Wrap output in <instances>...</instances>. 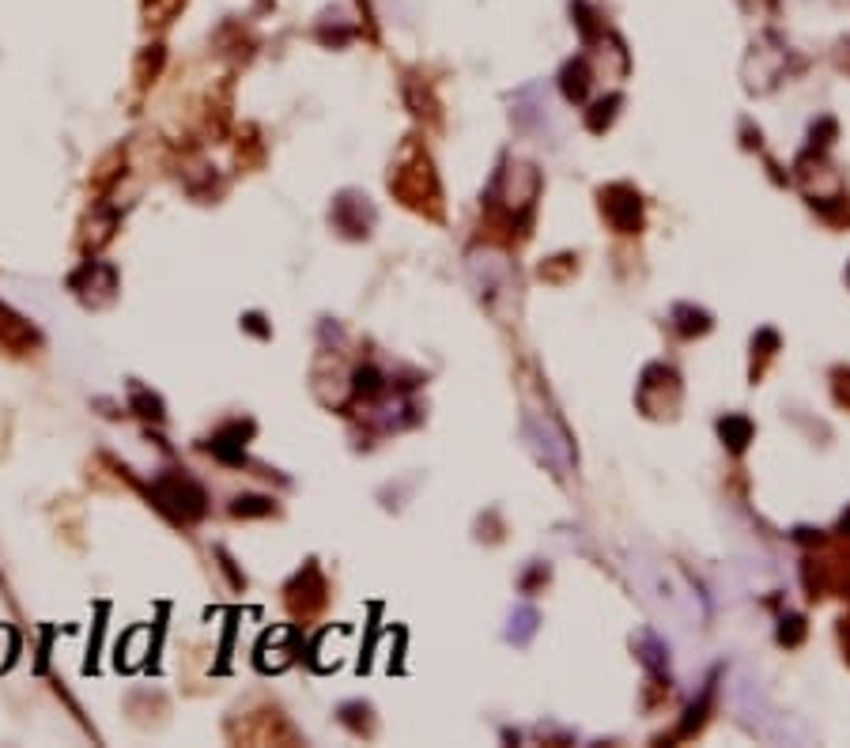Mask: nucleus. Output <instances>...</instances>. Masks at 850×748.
<instances>
[{"instance_id": "obj_13", "label": "nucleus", "mask_w": 850, "mask_h": 748, "mask_svg": "<svg viewBox=\"0 0 850 748\" xmlns=\"http://www.w3.org/2000/svg\"><path fill=\"white\" fill-rule=\"evenodd\" d=\"M847 382H850V371H847ZM835 393H839L843 405H850V386H843V378H835Z\"/></svg>"}, {"instance_id": "obj_4", "label": "nucleus", "mask_w": 850, "mask_h": 748, "mask_svg": "<svg viewBox=\"0 0 850 748\" xmlns=\"http://www.w3.org/2000/svg\"><path fill=\"white\" fill-rule=\"evenodd\" d=\"M254 431V424H231L223 427L220 435H212V454L223 461H242V446H246V435Z\"/></svg>"}, {"instance_id": "obj_10", "label": "nucleus", "mask_w": 850, "mask_h": 748, "mask_svg": "<svg viewBox=\"0 0 850 748\" xmlns=\"http://www.w3.org/2000/svg\"><path fill=\"white\" fill-rule=\"evenodd\" d=\"M677 314L680 318H688V322H680V329H684V333H703V329H707V314H703V310H692V306H677Z\"/></svg>"}, {"instance_id": "obj_11", "label": "nucleus", "mask_w": 850, "mask_h": 748, "mask_svg": "<svg viewBox=\"0 0 850 748\" xmlns=\"http://www.w3.org/2000/svg\"><path fill=\"white\" fill-rule=\"evenodd\" d=\"M12 658H16V635L12 628H0V669H8Z\"/></svg>"}, {"instance_id": "obj_2", "label": "nucleus", "mask_w": 850, "mask_h": 748, "mask_svg": "<svg viewBox=\"0 0 850 748\" xmlns=\"http://www.w3.org/2000/svg\"><path fill=\"white\" fill-rule=\"evenodd\" d=\"M72 291L91 306H102L114 299V291H118V272L110 269V265H102V261H84V269L76 272L72 280Z\"/></svg>"}, {"instance_id": "obj_5", "label": "nucleus", "mask_w": 850, "mask_h": 748, "mask_svg": "<svg viewBox=\"0 0 850 748\" xmlns=\"http://www.w3.org/2000/svg\"><path fill=\"white\" fill-rule=\"evenodd\" d=\"M140 8H144V23L148 27H163V23H170V19L186 8V0H140Z\"/></svg>"}, {"instance_id": "obj_15", "label": "nucleus", "mask_w": 850, "mask_h": 748, "mask_svg": "<svg viewBox=\"0 0 850 748\" xmlns=\"http://www.w3.org/2000/svg\"><path fill=\"white\" fill-rule=\"evenodd\" d=\"M847 280H850V269H847Z\"/></svg>"}, {"instance_id": "obj_1", "label": "nucleus", "mask_w": 850, "mask_h": 748, "mask_svg": "<svg viewBox=\"0 0 850 748\" xmlns=\"http://www.w3.org/2000/svg\"><path fill=\"white\" fill-rule=\"evenodd\" d=\"M152 499L174 522H197L204 514V488L186 473H163L152 480Z\"/></svg>"}, {"instance_id": "obj_6", "label": "nucleus", "mask_w": 850, "mask_h": 748, "mask_svg": "<svg viewBox=\"0 0 850 748\" xmlns=\"http://www.w3.org/2000/svg\"><path fill=\"white\" fill-rule=\"evenodd\" d=\"M718 431H722V439L730 442V450H745V442L752 439V424H748L745 416H726L718 424Z\"/></svg>"}, {"instance_id": "obj_7", "label": "nucleus", "mask_w": 850, "mask_h": 748, "mask_svg": "<svg viewBox=\"0 0 850 748\" xmlns=\"http://www.w3.org/2000/svg\"><path fill=\"white\" fill-rule=\"evenodd\" d=\"M586 87H590V80H586V65H582V61H571V65L563 68V91H567V99L582 102L586 99Z\"/></svg>"}, {"instance_id": "obj_12", "label": "nucleus", "mask_w": 850, "mask_h": 748, "mask_svg": "<svg viewBox=\"0 0 850 748\" xmlns=\"http://www.w3.org/2000/svg\"><path fill=\"white\" fill-rule=\"evenodd\" d=\"M801 635H805V631H801V620H798V616H790V620H782V631H779V639H782V643H801Z\"/></svg>"}, {"instance_id": "obj_3", "label": "nucleus", "mask_w": 850, "mask_h": 748, "mask_svg": "<svg viewBox=\"0 0 850 748\" xmlns=\"http://www.w3.org/2000/svg\"><path fill=\"white\" fill-rule=\"evenodd\" d=\"M42 344L38 329H34L23 314H16L8 303H0V348L12 352V356H27Z\"/></svg>"}, {"instance_id": "obj_9", "label": "nucleus", "mask_w": 850, "mask_h": 748, "mask_svg": "<svg viewBox=\"0 0 850 748\" xmlns=\"http://www.w3.org/2000/svg\"><path fill=\"white\" fill-rule=\"evenodd\" d=\"M235 514H272V503L261 499V495H238L235 499Z\"/></svg>"}, {"instance_id": "obj_14", "label": "nucleus", "mask_w": 850, "mask_h": 748, "mask_svg": "<svg viewBox=\"0 0 850 748\" xmlns=\"http://www.w3.org/2000/svg\"><path fill=\"white\" fill-rule=\"evenodd\" d=\"M839 529H843V533H850V514H843V522H839Z\"/></svg>"}, {"instance_id": "obj_8", "label": "nucleus", "mask_w": 850, "mask_h": 748, "mask_svg": "<svg viewBox=\"0 0 850 748\" xmlns=\"http://www.w3.org/2000/svg\"><path fill=\"white\" fill-rule=\"evenodd\" d=\"M133 405L140 416H152V420H163V405H159V397H152L148 390H140L133 386Z\"/></svg>"}]
</instances>
